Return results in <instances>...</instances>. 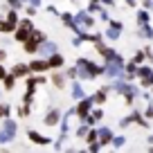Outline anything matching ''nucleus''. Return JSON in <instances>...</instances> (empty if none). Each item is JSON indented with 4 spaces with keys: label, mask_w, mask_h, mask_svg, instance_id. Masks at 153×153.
<instances>
[]
</instances>
